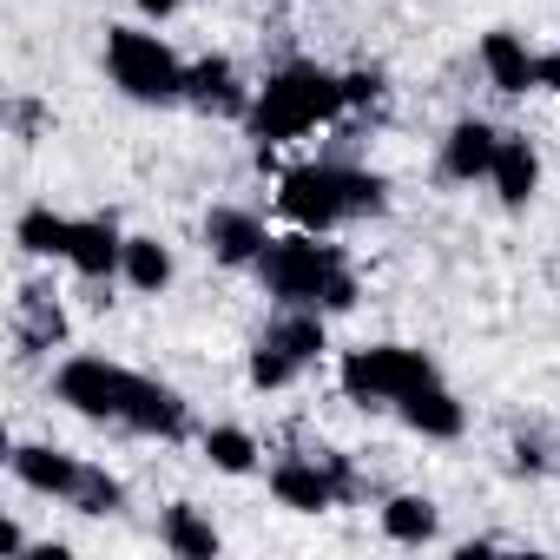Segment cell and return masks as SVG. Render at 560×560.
<instances>
[{
    "instance_id": "obj_1",
    "label": "cell",
    "mask_w": 560,
    "mask_h": 560,
    "mask_svg": "<svg viewBox=\"0 0 560 560\" xmlns=\"http://www.w3.org/2000/svg\"><path fill=\"white\" fill-rule=\"evenodd\" d=\"M54 396H60L73 416H86V422H119V429L159 435V442L185 435V422H191L178 389H165V383H152V376H139V370H119V363H106V357H67V363L54 370Z\"/></svg>"
},
{
    "instance_id": "obj_2",
    "label": "cell",
    "mask_w": 560,
    "mask_h": 560,
    "mask_svg": "<svg viewBox=\"0 0 560 560\" xmlns=\"http://www.w3.org/2000/svg\"><path fill=\"white\" fill-rule=\"evenodd\" d=\"M250 270L277 304H311V311H350L357 304V270L337 244H324V231L270 237Z\"/></svg>"
},
{
    "instance_id": "obj_3",
    "label": "cell",
    "mask_w": 560,
    "mask_h": 560,
    "mask_svg": "<svg viewBox=\"0 0 560 560\" xmlns=\"http://www.w3.org/2000/svg\"><path fill=\"white\" fill-rule=\"evenodd\" d=\"M337 113H350V93H343V73L317 67V60H291L277 67L257 93H250V139L257 145H284V139H304L317 126H330Z\"/></svg>"
},
{
    "instance_id": "obj_4",
    "label": "cell",
    "mask_w": 560,
    "mask_h": 560,
    "mask_svg": "<svg viewBox=\"0 0 560 560\" xmlns=\"http://www.w3.org/2000/svg\"><path fill=\"white\" fill-rule=\"evenodd\" d=\"M277 205L298 231H337L350 218H376L389 205V185L363 165H337V159H317V165H291L284 185H277Z\"/></svg>"
},
{
    "instance_id": "obj_5",
    "label": "cell",
    "mask_w": 560,
    "mask_h": 560,
    "mask_svg": "<svg viewBox=\"0 0 560 560\" xmlns=\"http://www.w3.org/2000/svg\"><path fill=\"white\" fill-rule=\"evenodd\" d=\"M106 73H113V86H119L126 100H139V106H172V100H185V60H178L159 34H145V27H113V34H106Z\"/></svg>"
},
{
    "instance_id": "obj_6",
    "label": "cell",
    "mask_w": 560,
    "mask_h": 560,
    "mask_svg": "<svg viewBox=\"0 0 560 560\" xmlns=\"http://www.w3.org/2000/svg\"><path fill=\"white\" fill-rule=\"evenodd\" d=\"M343 396L363 402V409H396L402 396H416L422 383H435V363L409 343H370V350H350L343 357Z\"/></svg>"
},
{
    "instance_id": "obj_7",
    "label": "cell",
    "mask_w": 560,
    "mask_h": 560,
    "mask_svg": "<svg viewBox=\"0 0 560 560\" xmlns=\"http://www.w3.org/2000/svg\"><path fill=\"white\" fill-rule=\"evenodd\" d=\"M317 357H324V311H311V304H277V317H270V330H264V343L250 357V383L257 389H284Z\"/></svg>"
},
{
    "instance_id": "obj_8",
    "label": "cell",
    "mask_w": 560,
    "mask_h": 560,
    "mask_svg": "<svg viewBox=\"0 0 560 560\" xmlns=\"http://www.w3.org/2000/svg\"><path fill=\"white\" fill-rule=\"evenodd\" d=\"M270 494L298 508V514H324L337 501H357V468L343 455H284V462H270Z\"/></svg>"
},
{
    "instance_id": "obj_9",
    "label": "cell",
    "mask_w": 560,
    "mask_h": 560,
    "mask_svg": "<svg viewBox=\"0 0 560 560\" xmlns=\"http://www.w3.org/2000/svg\"><path fill=\"white\" fill-rule=\"evenodd\" d=\"M8 468H14L21 488H34V494H47V501H73L80 481H86V462L67 455V448H47V442H21V448L8 455Z\"/></svg>"
},
{
    "instance_id": "obj_10",
    "label": "cell",
    "mask_w": 560,
    "mask_h": 560,
    "mask_svg": "<svg viewBox=\"0 0 560 560\" xmlns=\"http://www.w3.org/2000/svg\"><path fill=\"white\" fill-rule=\"evenodd\" d=\"M67 264L86 277V284H106L113 270H126V237H119V224H113V218H73Z\"/></svg>"
},
{
    "instance_id": "obj_11",
    "label": "cell",
    "mask_w": 560,
    "mask_h": 560,
    "mask_svg": "<svg viewBox=\"0 0 560 560\" xmlns=\"http://www.w3.org/2000/svg\"><path fill=\"white\" fill-rule=\"evenodd\" d=\"M185 100H191L198 113H224V119H244V113H250V93L237 86V67H231L224 54L185 67Z\"/></svg>"
},
{
    "instance_id": "obj_12",
    "label": "cell",
    "mask_w": 560,
    "mask_h": 560,
    "mask_svg": "<svg viewBox=\"0 0 560 560\" xmlns=\"http://www.w3.org/2000/svg\"><path fill=\"white\" fill-rule=\"evenodd\" d=\"M494 145H501V132L488 119H455L448 139H442V172L462 178V185H475V178L494 172Z\"/></svg>"
},
{
    "instance_id": "obj_13",
    "label": "cell",
    "mask_w": 560,
    "mask_h": 560,
    "mask_svg": "<svg viewBox=\"0 0 560 560\" xmlns=\"http://www.w3.org/2000/svg\"><path fill=\"white\" fill-rule=\"evenodd\" d=\"M494 191H501V205L508 211H527L534 205V191H540V152L521 139V132H501V145H494Z\"/></svg>"
},
{
    "instance_id": "obj_14",
    "label": "cell",
    "mask_w": 560,
    "mask_h": 560,
    "mask_svg": "<svg viewBox=\"0 0 560 560\" xmlns=\"http://www.w3.org/2000/svg\"><path fill=\"white\" fill-rule=\"evenodd\" d=\"M205 244H211L218 264H257L264 244H270V231H264V218H250V211H237V205H218V211L205 218Z\"/></svg>"
},
{
    "instance_id": "obj_15",
    "label": "cell",
    "mask_w": 560,
    "mask_h": 560,
    "mask_svg": "<svg viewBox=\"0 0 560 560\" xmlns=\"http://www.w3.org/2000/svg\"><path fill=\"white\" fill-rule=\"evenodd\" d=\"M396 416H402L416 435H429V442H455V435L468 429V409L455 402V389H442V376H435V383H422L416 396H402V402H396Z\"/></svg>"
},
{
    "instance_id": "obj_16",
    "label": "cell",
    "mask_w": 560,
    "mask_h": 560,
    "mask_svg": "<svg viewBox=\"0 0 560 560\" xmlns=\"http://www.w3.org/2000/svg\"><path fill=\"white\" fill-rule=\"evenodd\" d=\"M481 67H488V80H494L501 93H527V86H540V54H527V40L508 34V27L481 34Z\"/></svg>"
},
{
    "instance_id": "obj_17",
    "label": "cell",
    "mask_w": 560,
    "mask_h": 560,
    "mask_svg": "<svg viewBox=\"0 0 560 560\" xmlns=\"http://www.w3.org/2000/svg\"><path fill=\"white\" fill-rule=\"evenodd\" d=\"M159 540H165L172 553H185V560H218V547H224V540H218V527H211L191 501H172V508H165Z\"/></svg>"
},
{
    "instance_id": "obj_18",
    "label": "cell",
    "mask_w": 560,
    "mask_h": 560,
    "mask_svg": "<svg viewBox=\"0 0 560 560\" xmlns=\"http://www.w3.org/2000/svg\"><path fill=\"white\" fill-rule=\"evenodd\" d=\"M14 337H21V350H54V343L67 337V311L54 304V291H21V304H14Z\"/></svg>"
},
{
    "instance_id": "obj_19",
    "label": "cell",
    "mask_w": 560,
    "mask_h": 560,
    "mask_svg": "<svg viewBox=\"0 0 560 560\" xmlns=\"http://www.w3.org/2000/svg\"><path fill=\"white\" fill-rule=\"evenodd\" d=\"M383 534H389L396 547H429V540L442 534V508H435L429 494H396V501L383 508Z\"/></svg>"
},
{
    "instance_id": "obj_20",
    "label": "cell",
    "mask_w": 560,
    "mask_h": 560,
    "mask_svg": "<svg viewBox=\"0 0 560 560\" xmlns=\"http://www.w3.org/2000/svg\"><path fill=\"white\" fill-rule=\"evenodd\" d=\"M14 244L34 250V257H67V244H73V218H60L54 205H34V211L14 218Z\"/></svg>"
},
{
    "instance_id": "obj_21",
    "label": "cell",
    "mask_w": 560,
    "mask_h": 560,
    "mask_svg": "<svg viewBox=\"0 0 560 560\" xmlns=\"http://www.w3.org/2000/svg\"><path fill=\"white\" fill-rule=\"evenodd\" d=\"M126 284L145 298H159L172 284V250L159 237H126Z\"/></svg>"
},
{
    "instance_id": "obj_22",
    "label": "cell",
    "mask_w": 560,
    "mask_h": 560,
    "mask_svg": "<svg viewBox=\"0 0 560 560\" xmlns=\"http://www.w3.org/2000/svg\"><path fill=\"white\" fill-rule=\"evenodd\" d=\"M205 455H211V468H224V475H250L257 468V442L244 435V429H205Z\"/></svg>"
},
{
    "instance_id": "obj_23",
    "label": "cell",
    "mask_w": 560,
    "mask_h": 560,
    "mask_svg": "<svg viewBox=\"0 0 560 560\" xmlns=\"http://www.w3.org/2000/svg\"><path fill=\"white\" fill-rule=\"evenodd\" d=\"M67 508H73V514H119V508H126V488H119V475H106V468L86 462V481H80V494H73Z\"/></svg>"
},
{
    "instance_id": "obj_24",
    "label": "cell",
    "mask_w": 560,
    "mask_h": 560,
    "mask_svg": "<svg viewBox=\"0 0 560 560\" xmlns=\"http://www.w3.org/2000/svg\"><path fill=\"white\" fill-rule=\"evenodd\" d=\"M343 93H350V106H376L383 100V73H343Z\"/></svg>"
},
{
    "instance_id": "obj_25",
    "label": "cell",
    "mask_w": 560,
    "mask_h": 560,
    "mask_svg": "<svg viewBox=\"0 0 560 560\" xmlns=\"http://www.w3.org/2000/svg\"><path fill=\"white\" fill-rule=\"evenodd\" d=\"M178 8H185V0H139V14H145V21H172Z\"/></svg>"
},
{
    "instance_id": "obj_26",
    "label": "cell",
    "mask_w": 560,
    "mask_h": 560,
    "mask_svg": "<svg viewBox=\"0 0 560 560\" xmlns=\"http://www.w3.org/2000/svg\"><path fill=\"white\" fill-rule=\"evenodd\" d=\"M540 86H560V60H540Z\"/></svg>"
}]
</instances>
